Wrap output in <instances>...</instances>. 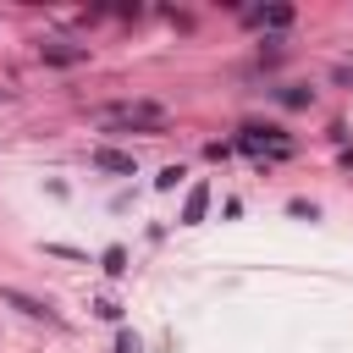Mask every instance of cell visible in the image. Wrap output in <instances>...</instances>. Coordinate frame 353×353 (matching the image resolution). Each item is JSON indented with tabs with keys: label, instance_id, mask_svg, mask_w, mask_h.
Instances as JSON below:
<instances>
[{
	"label": "cell",
	"instance_id": "ba28073f",
	"mask_svg": "<svg viewBox=\"0 0 353 353\" xmlns=\"http://www.w3.org/2000/svg\"><path fill=\"white\" fill-rule=\"evenodd\" d=\"M99 270H105V276H121V270H127V248H105V254H99Z\"/></svg>",
	"mask_w": 353,
	"mask_h": 353
},
{
	"label": "cell",
	"instance_id": "5b68a950",
	"mask_svg": "<svg viewBox=\"0 0 353 353\" xmlns=\"http://www.w3.org/2000/svg\"><path fill=\"white\" fill-rule=\"evenodd\" d=\"M0 303H11V309H22L28 320H55V309H50L44 298H33V292H17V287H0Z\"/></svg>",
	"mask_w": 353,
	"mask_h": 353
},
{
	"label": "cell",
	"instance_id": "8fae6325",
	"mask_svg": "<svg viewBox=\"0 0 353 353\" xmlns=\"http://www.w3.org/2000/svg\"><path fill=\"white\" fill-rule=\"evenodd\" d=\"M116 353H143V342H138L132 331H121V336H116Z\"/></svg>",
	"mask_w": 353,
	"mask_h": 353
},
{
	"label": "cell",
	"instance_id": "52a82bcc",
	"mask_svg": "<svg viewBox=\"0 0 353 353\" xmlns=\"http://www.w3.org/2000/svg\"><path fill=\"white\" fill-rule=\"evenodd\" d=\"M204 210H210V182H193V188H188V199H182V226H199V221H204Z\"/></svg>",
	"mask_w": 353,
	"mask_h": 353
},
{
	"label": "cell",
	"instance_id": "7a4b0ae2",
	"mask_svg": "<svg viewBox=\"0 0 353 353\" xmlns=\"http://www.w3.org/2000/svg\"><path fill=\"white\" fill-rule=\"evenodd\" d=\"M232 149H243L254 160H287L292 154V138L281 127H270V121H248V127H237V143Z\"/></svg>",
	"mask_w": 353,
	"mask_h": 353
},
{
	"label": "cell",
	"instance_id": "9c48e42d",
	"mask_svg": "<svg viewBox=\"0 0 353 353\" xmlns=\"http://www.w3.org/2000/svg\"><path fill=\"white\" fill-rule=\"evenodd\" d=\"M314 99V88H303V83H292V88H281V105H309Z\"/></svg>",
	"mask_w": 353,
	"mask_h": 353
},
{
	"label": "cell",
	"instance_id": "6da1fadb",
	"mask_svg": "<svg viewBox=\"0 0 353 353\" xmlns=\"http://www.w3.org/2000/svg\"><path fill=\"white\" fill-rule=\"evenodd\" d=\"M99 121L116 127V132H165L171 116H165V105H154V99H132V105H105Z\"/></svg>",
	"mask_w": 353,
	"mask_h": 353
},
{
	"label": "cell",
	"instance_id": "30bf717a",
	"mask_svg": "<svg viewBox=\"0 0 353 353\" xmlns=\"http://www.w3.org/2000/svg\"><path fill=\"white\" fill-rule=\"evenodd\" d=\"M182 176H188V171H182V165H165V171H160V176H154V188H165V193H171V188H176V182H182Z\"/></svg>",
	"mask_w": 353,
	"mask_h": 353
},
{
	"label": "cell",
	"instance_id": "7c38bea8",
	"mask_svg": "<svg viewBox=\"0 0 353 353\" xmlns=\"http://www.w3.org/2000/svg\"><path fill=\"white\" fill-rule=\"evenodd\" d=\"M94 314H99V320H121V303H110V298H105V303H94Z\"/></svg>",
	"mask_w": 353,
	"mask_h": 353
},
{
	"label": "cell",
	"instance_id": "4fadbf2b",
	"mask_svg": "<svg viewBox=\"0 0 353 353\" xmlns=\"http://www.w3.org/2000/svg\"><path fill=\"white\" fill-rule=\"evenodd\" d=\"M342 165H347V171H353V149H342Z\"/></svg>",
	"mask_w": 353,
	"mask_h": 353
},
{
	"label": "cell",
	"instance_id": "8992f818",
	"mask_svg": "<svg viewBox=\"0 0 353 353\" xmlns=\"http://www.w3.org/2000/svg\"><path fill=\"white\" fill-rule=\"evenodd\" d=\"M88 160H94L99 171H121V176H132V171H138V160H132L127 149H105V143H99V149H94Z\"/></svg>",
	"mask_w": 353,
	"mask_h": 353
},
{
	"label": "cell",
	"instance_id": "3957f363",
	"mask_svg": "<svg viewBox=\"0 0 353 353\" xmlns=\"http://www.w3.org/2000/svg\"><path fill=\"white\" fill-rule=\"evenodd\" d=\"M243 22L248 28H270V39H276L281 28H292V6H254V11H243Z\"/></svg>",
	"mask_w": 353,
	"mask_h": 353
},
{
	"label": "cell",
	"instance_id": "277c9868",
	"mask_svg": "<svg viewBox=\"0 0 353 353\" xmlns=\"http://www.w3.org/2000/svg\"><path fill=\"white\" fill-rule=\"evenodd\" d=\"M39 61H50V66H83V61H88V44H61V39H44V44H39Z\"/></svg>",
	"mask_w": 353,
	"mask_h": 353
}]
</instances>
